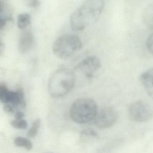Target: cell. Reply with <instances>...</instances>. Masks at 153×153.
<instances>
[{"instance_id": "cell-1", "label": "cell", "mask_w": 153, "mask_h": 153, "mask_svg": "<svg viewBox=\"0 0 153 153\" xmlns=\"http://www.w3.org/2000/svg\"><path fill=\"white\" fill-rule=\"evenodd\" d=\"M102 0L85 1L73 12L70 17V25L73 30H83L97 20L104 9Z\"/></svg>"}, {"instance_id": "cell-2", "label": "cell", "mask_w": 153, "mask_h": 153, "mask_svg": "<svg viewBox=\"0 0 153 153\" xmlns=\"http://www.w3.org/2000/svg\"><path fill=\"white\" fill-rule=\"evenodd\" d=\"M73 71L66 68H60L50 76L48 84L49 94L54 98H60L69 93L76 82Z\"/></svg>"}, {"instance_id": "cell-3", "label": "cell", "mask_w": 153, "mask_h": 153, "mask_svg": "<svg viewBox=\"0 0 153 153\" xmlns=\"http://www.w3.org/2000/svg\"><path fill=\"white\" fill-rule=\"evenodd\" d=\"M98 114L97 104L89 98H81L75 101L70 109V115L73 121L77 124L91 122Z\"/></svg>"}, {"instance_id": "cell-4", "label": "cell", "mask_w": 153, "mask_h": 153, "mask_svg": "<svg viewBox=\"0 0 153 153\" xmlns=\"http://www.w3.org/2000/svg\"><path fill=\"white\" fill-rule=\"evenodd\" d=\"M82 42L74 34H65L56 39L53 45V51L60 59H66L76 54L82 49Z\"/></svg>"}, {"instance_id": "cell-5", "label": "cell", "mask_w": 153, "mask_h": 153, "mask_svg": "<svg viewBox=\"0 0 153 153\" xmlns=\"http://www.w3.org/2000/svg\"><path fill=\"white\" fill-rule=\"evenodd\" d=\"M129 118L137 123H144L153 117V110L149 104L142 101L135 102L129 106L128 109Z\"/></svg>"}, {"instance_id": "cell-6", "label": "cell", "mask_w": 153, "mask_h": 153, "mask_svg": "<svg viewBox=\"0 0 153 153\" xmlns=\"http://www.w3.org/2000/svg\"><path fill=\"white\" fill-rule=\"evenodd\" d=\"M101 62L95 56H90L79 62L73 71L74 74L84 76L87 79H91L100 68Z\"/></svg>"}, {"instance_id": "cell-7", "label": "cell", "mask_w": 153, "mask_h": 153, "mask_svg": "<svg viewBox=\"0 0 153 153\" xmlns=\"http://www.w3.org/2000/svg\"><path fill=\"white\" fill-rule=\"evenodd\" d=\"M118 119V114L116 110L111 107L102 109L95 118V125L100 129H106L113 126Z\"/></svg>"}, {"instance_id": "cell-8", "label": "cell", "mask_w": 153, "mask_h": 153, "mask_svg": "<svg viewBox=\"0 0 153 153\" xmlns=\"http://www.w3.org/2000/svg\"><path fill=\"white\" fill-rule=\"evenodd\" d=\"M34 37L30 31H24L21 34L18 49L22 54H26L31 49L34 45Z\"/></svg>"}, {"instance_id": "cell-9", "label": "cell", "mask_w": 153, "mask_h": 153, "mask_svg": "<svg viewBox=\"0 0 153 153\" xmlns=\"http://www.w3.org/2000/svg\"><path fill=\"white\" fill-rule=\"evenodd\" d=\"M140 80L146 93L153 99V68L143 73Z\"/></svg>"}, {"instance_id": "cell-10", "label": "cell", "mask_w": 153, "mask_h": 153, "mask_svg": "<svg viewBox=\"0 0 153 153\" xmlns=\"http://www.w3.org/2000/svg\"><path fill=\"white\" fill-rule=\"evenodd\" d=\"M143 20L148 28L153 30V2L147 5L144 10Z\"/></svg>"}, {"instance_id": "cell-11", "label": "cell", "mask_w": 153, "mask_h": 153, "mask_svg": "<svg viewBox=\"0 0 153 153\" xmlns=\"http://www.w3.org/2000/svg\"><path fill=\"white\" fill-rule=\"evenodd\" d=\"M31 22L30 15L27 13H22L18 16L17 19V25L20 29H26Z\"/></svg>"}, {"instance_id": "cell-12", "label": "cell", "mask_w": 153, "mask_h": 153, "mask_svg": "<svg viewBox=\"0 0 153 153\" xmlns=\"http://www.w3.org/2000/svg\"><path fill=\"white\" fill-rule=\"evenodd\" d=\"M14 144L19 147H24L28 151H30L33 148V145L31 141L27 138L23 137H17L14 139Z\"/></svg>"}, {"instance_id": "cell-13", "label": "cell", "mask_w": 153, "mask_h": 153, "mask_svg": "<svg viewBox=\"0 0 153 153\" xmlns=\"http://www.w3.org/2000/svg\"><path fill=\"white\" fill-rule=\"evenodd\" d=\"M41 120L39 119H37L33 122L32 126L29 130L27 133L28 137L33 138L36 136L38 133L39 129L40 127Z\"/></svg>"}, {"instance_id": "cell-14", "label": "cell", "mask_w": 153, "mask_h": 153, "mask_svg": "<svg viewBox=\"0 0 153 153\" xmlns=\"http://www.w3.org/2000/svg\"><path fill=\"white\" fill-rule=\"evenodd\" d=\"M9 90L6 85L0 84V102L4 104H8V95Z\"/></svg>"}, {"instance_id": "cell-15", "label": "cell", "mask_w": 153, "mask_h": 153, "mask_svg": "<svg viewBox=\"0 0 153 153\" xmlns=\"http://www.w3.org/2000/svg\"><path fill=\"white\" fill-rule=\"evenodd\" d=\"M10 125L13 128L18 129H25L28 127L27 122L23 119L12 120L10 123Z\"/></svg>"}, {"instance_id": "cell-16", "label": "cell", "mask_w": 153, "mask_h": 153, "mask_svg": "<svg viewBox=\"0 0 153 153\" xmlns=\"http://www.w3.org/2000/svg\"><path fill=\"white\" fill-rule=\"evenodd\" d=\"M81 135L82 137H97L98 134L93 129L87 128L82 131Z\"/></svg>"}, {"instance_id": "cell-17", "label": "cell", "mask_w": 153, "mask_h": 153, "mask_svg": "<svg viewBox=\"0 0 153 153\" xmlns=\"http://www.w3.org/2000/svg\"><path fill=\"white\" fill-rule=\"evenodd\" d=\"M146 47L147 49L153 55V33L149 35L146 40Z\"/></svg>"}, {"instance_id": "cell-18", "label": "cell", "mask_w": 153, "mask_h": 153, "mask_svg": "<svg viewBox=\"0 0 153 153\" xmlns=\"http://www.w3.org/2000/svg\"><path fill=\"white\" fill-rule=\"evenodd\" d=\"M3 110L5 113H14V108L11 105L9 104H6L4 105L3 107Z\"/></svg>"}, {"instance_id": "cell-19", "label": "cell", "mask_w": 153, "mask_h": 153, "mask_svg": "<svg viewBox=\"0 0 153 153\" xmlns=\"http://www.w3.org/2000/svg\"><path fill=\"white\" fill-rule=\"evenodd\" d=\"M40 1L38 0H31L28 1L27 5L30 8H37L40 5Z\"/></svg>"}, {"instance_id": "cell-20", "label": "cell", "mask_w": 153, "mask_h": 153, "mask_svg": "<svg viewBox=\"0 0 153 153\" xmlns=\"http://www.w3.org/2000/svg\"><path fill=\"white\" fill-rule=\"evenodd\" d=\"M25 116V114L22 111H18L16 112L14 115L15 119L16 120H21Z\"/></svg>"}, {"instance_id": "cell-21", "label": "cell", "mask_w": 153, "mask_h": 153, "mask_svg": "<svg viewBox=\"0 0 153 153\" xmlns=\"http://www.w3.org/2000/svg\"><path fill=\"white\" fill-rule=\"evenodd\" d=\"M6 23V19L0 15V31L3 28Z\"/></svg>"}, {"instance_id": "cell-22", "label": "cell", "mask_w": 153, "mask_h": 153, "mask_svg": "<svg viewBox=\"0 0 153 153\" xmlns=\"http://www.w3.org/2000/svg\"><path fill=\"white\" fill-rule=\"evenodd\" d=\"M4 45L2 42H0V54L4 52Z\"/></svg>"}, {"instance_id": "cell-23", "label": "cell", "mask_w": 153, "mask_h": 153, "mask_svg": "<svg viewBox=\"0 0 153 153\" xmlns=\"http://www.w3.org/2000/svg\"><path fill=\"white\" fill-rule=\"evenodd\" d=\"M3 10V4L0 1V15L1 14Z\"/></svg>"}]
</instances>
